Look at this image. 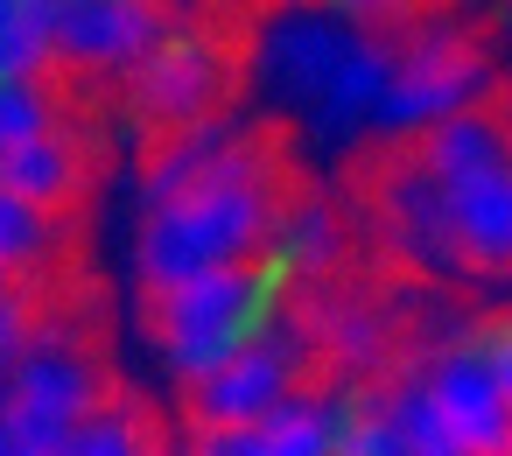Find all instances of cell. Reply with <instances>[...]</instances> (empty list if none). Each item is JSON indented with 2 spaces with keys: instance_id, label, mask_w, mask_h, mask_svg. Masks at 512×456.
<instances>
[{
  "instance_id": "obj_1",
  "label": "cell",
  "mask_w": 512,
  "mask_h": 456,
  "mask_svg": "<svg viewBox=\"0 0 512 456\" xmlns=\"http://www.w3.org/2000/svg\"><path fill=\"white\" fill-rule=\"evenodd\" d=\"M274 218H281L274 155H267V141L239 134L211 162V176L197 190H183V197H169V204L148 211V225L134 239V274H141L148 295H162V288H176L190 274L246 267V260H260Z\"/></svg>"
},
{
  "instance_id": "obj_2",
  "label": "cell",
  "mask_w": 512,
  "mask_h": 456,
  "mask_svg": "<svg viewBox=\"0 0 512 456\" xmlns=\"http://www.w3.org/2000/svg\"><path fill=\"white\" fill-rule=\"evenodd\" d=\"M288 302H295V288H288L267 260L190 274V281H176V288L155 295V344H162V365L190 386V379L218 372L225 358H239L246 344H260L274 323H288Z\"/></svg>"
},
{
  "instance_id": "obj_3",
  "label": "cell",
  "mask_w": 512,
  "mask_h": 456,
  "mask_svg": "<svg viewBox=\"0 0 512 456\" xmlns=\"http://www.w3.org/2000/svg\"><path fill=\"white\" fill-rule=\"evenodd\" d=\"M99 400H106V372L85 358V344L64 323H36L29 351L8 365V393H0L15 456H71V435Z\"/></svg>"
},
{
  "instance_id": "obj_4",
  "label": "cell",
  "mask_w": 512,
  "mask_h": 456,
  "mask_svg": "<svg viewBox=\"0 0 512 456\" xmlns=\"http://www.w3.org/2000/svg\"><path fill=\"white\" fill-rule=\"evenodd\" d=\"M225 92H232V57H225V43L211 36V29H197V22H169L148 50H141V64L127 71V106H134V120H148V127H190V120H204V113H218L225 106Z\"/></svg>"
},
{
  "instance_id": "obj_5",
  "label": "cell",
  "mask_w": 512,
  "mask_h": 456,
  "mask_svg": "<svg viewBox=\"0 0 512 456\" xmlns=\"http://www.w3.org/2000/svg\"><path fill=\"white\" fill-rule=\"evenodd\" d=\"M477 99H484V57L456 29H428L393 57V85H386L372 127L379 134H421V127H435Z\"/></svg>"
},
{
  "instance_id": "obj_6",
  "label": "cell",
  "mask_w": 512,
  "mask_h": 456,
  "mask_svg": "<svg viewBox=\"0 0 512 456\" xmlns=\"http://www.w3.org/2000/svg\"><path fill=\"white\" fill-rule=\"evenodd\" d=\"M309 358H316L309 337H302L295 323H274L260 344H246V351L225 358L218 372L190 379V428L204 435V428H246V421H260L281 393L302 386Z\"/></svg>"
},
{
  "instance_id": "obj_7",
  "label": "cell",
  "mask_w": 512,
  "mask_h": 456,
  "mask_svg": "<svg viewBox=\"0 0 512 456\" xmlns=\"http://www.w3.org/2000/svg\"><path fill=\"white\" fill-rule=\"evenodd\" d=\"M421 372H428V393H435V407H442V421L456 435V456L512 449V393L498 386V372L477 358L470 337H449L442 351H428Z\"/></svg>"
},
{
  "instance_id": "obj_8",
  "label": "cell",
  "mask_w": 512,
  "mask_h": 456,
  "mask_svg": "<svg viewBox=\"0 0 512 456\" xmlns=\"http://www.w3.org/2000/svg\"><path fill=\"white\" fill-rule=\"evenodd\" d=\"M162 29V0H50V50L71 71H134Z\"/></svg>"
},
{
  "instance_id": "obj_9",
  "label": "cell",
  "mask_w": 512,
  "mask_h": 456,
  "mask_svg": "<svg viewBox=\"0 0 512 456\" xmlns=\"http://www.w3.org/2000/svg\"><path fill=\"white\" fill-rule=\"evenodd\" d=\"M351 43H358L351 15H337V8H288V15H274L260 29V85L309 113Z\"/></svg>"
},
{
  "instance_id": "obj_10",
  "label": "cell",
  "mask_w": 512,
  "mask_h": 456,
  "mask_svg": "<svg viewBox=\"0 0 512 456\" xmlns=\"http://www.w3.org/2000/svg\"><path fill=\"white\" fill-rule=\"evenodd\" d=\"M288 323L309 337V351L330 365V379H379L393 365L386 316L365 309V302H351V295H323V281L288 302Z\"/></svg>"
},
{
  "instance_id": "obj_11",
  "label": "cell",
  "mask_w": 512,
  "mask_h": 456,
  "mask_svg": "<svg viewBox=\"0 0 512 456\" xmlns=\"http://www.w3.org/2000/svg\"><path fill=\"white\" fill-rule=\"evenodd\" d=\"M379 211H386V239L400 260L414 267H435V274H456L463 267V246H456V225H449V190L414 162V169H393L379 183Z\"/></svg>"
},
{
  "instance_id": "obj_12",
  "label": "cell",
  "mask_w": 512,
  "mask_h": 456,
  "mask_svg": "<svg viewBox=\"0 0 512 456\" xmlns=\"http://www.w3.org/2000/svg\"><path fill=\"white\" fill-rule=\"evenodd\" d=\"M442 190H449V225H456L463 267L505 274L512 267V155L477 169V176H456Z\"/></svg>"
},
{
  "instance_id": "obj_13",
  "label": "cell",
  "mask_w": 512,
  "mask_h": 456,
  "mask_svg": "<svg viewBox=\"0 0 512 456\" xmlns=\"http://www.w3.org/2000/svg\"><path fill=\"white\" fill-rule=\"evenodd\" d=\"M393 43H379V36H358L351 50H344V64L330 71V85L316 92V106H309V127H316V141H351V134H365L372 127V113H379V99H386V85H393Z\"/></svg>"
},
{
  "instance_id": "obj_14",
  "label": "cell",
  "mask_w": 512,
  "mask_h": 456,
  "mask_svg": "<svg viewBox=\"0 0 512 456\" xmlns=\"http://www.w3.org/2000/svg\"><path fill=\"white\" fill-rule=\"evenodd\" d=\"M260 260H267V267L302 295V288H316V281H330V274L344 267V218H337L330 204L302 197V204H288V211L274 218V232H267Z\"/></svg>"
},
{
  "instance_id": "obj_15",
  "label": "cell",
  "mask_w": 512,
  "mask_h": 456,
  "mask_svg": "<svg viewBox=\"0 0 512 456\" xmlns=\"http://www.w3.org/2000/svg\"><path fill=\"white\" fill-rule=\"evenodd\" d=\"M85 176H92V162H85V141L71 127H43L36 141L0 148V183L50 204V211H71L85 197Z\"/></svg>"
},
{
  "instance_id": "obj_16",
  "label": "cell",
  "mask_w": 512,
  "mask_h": 456,
  "mask_svg": "<svg viewBox=\"0 0 512 456\" xmlns=\"http://www.w3.org/2000/svg\"><path fill=\"white\" fill-rule=\"evenodd\" d=\"M239 134H246V127L225 120V113H204V120H190V127H169V141H162V148L148 155V169H141V204L155 211V204L197 190V183L211 176V162H218Z\"/></svg>"
},
{
  "instance_id": "obj_17",
  "label": "cell",
  "mask_w": 512,
  "mask_h": 456,
  "mask_svg": "<svg viewBox=\"0 0 512 456\" xmlns=\"http://www.w3.org/2000/svg\"><path fill=\"white\" fill-rule=\"evenodd\" d=\"M512 148H505V127L498 120H484V113H449V120H435V127H421V148H414V162L435 176V183H456V176H477V169H491V162H505Z\"/></svg>"
},
{
  "instance_id": "obj_18",
  "label": "cell",
  "mask_w": 512,
  "mask_h": 456,
  "mask_svg": "<svg viewBox=\"0 0 512 456\" xmlns=\"http://www.w3.org/2000/svg\"><path fill=\"white\" fill-rule=\"evenodd\" d=\"M323 421H330V456H400L379 379H337L323 393Z\"/></svg>"
},
{
  "instance_id": "obj_19",
  "label": "cell",
  "mask_w": 512,
  "mask_h": 456,
  "mask_svg": "<svg viewBox=\"0 0 512 456\" xmlns=\"http://www.w3.org/2000/svg\"><path fill=\"white\" fill-rule=\"evenodd\" d=\"M57 218L64 211H50V204H36V197H22V190L0 183V274L22 281V274L50 267L64 253V225Z\"/></svg>"
},
{
  "instance_id": "obj_20",
  "label": "cell",
  "mask_w": 512,
  "mask_h": 456,
  "mask_svg": "<svg viewBox=\"0 0 512 456\" xmlns=\"http://www.w3.org/2000/svg\"><path fill=\"white\" fill-rule=\"evenodd\" d=\"M260 456H330V421H323V393H281L260 421Z\"/></svg>"
},
{
  "instance_id": "obj_21",
  "label": "cell",
  "mask_w": 512,
  "mask_h": 456,
  "mask_svg": "<svg viewBox=\"0 0 512 456\" xmlns=\"http://www.w3.org/2000/svg\"><path fill=\"white\" fill-rule=\"evenodd\" d=\"M148 442H155V421H148L141 400H99V407L78 421L71 456H141Z\"/></svg>"
},
{
  "instance_id": "obj_22",
  "label": "cell",
  "mask_w": 512,
  "mask_h": 456,
  "mask_svg": "<svg viewBox=\"0 0 512 456\" xmlns=\"http://www.w3.org/2000/svg\"><path fill=\"white\" fill-rule=\"evenodd\" d=\"M43 127H57V85H50L43 71L0 78V148H15V141H36Z\"/></svg>"
},
{
  "instance_id": "obj_23",
  "label": "cell",
  "mask_w": 512,
  "mask_h": 456,
  "mask_svg": "<svg viewBox=\"0 0 512 456\" xmlns=\"http://www.w3.org/2000/svg\"><path fill=\"white\" fill-rule=\"evenodd\" d=\"M36 323H43V316H36V302H29V295H22L8 274H0V365H15V358L29 351Z\"/></svg>"
},
{
  "instance_id": "obj_24",
  "label": "cell",
  "mask_w": 512,
  "mask_h": 456,
  "mask_svg": "<svg viewBox=\"0 0 512 456\" xmlns=\"http://www.w3.org/2000/svg\"><path fill=\"white\" fill-rule=\"evenodd\" d=\"M463 337L477 344V358H484V365L498 372V386L512 393V316H484V323H470Z\"/></svg>"
},
{
  "instance_id": "obj_25",
  "label": "cell",
  "mask_w": 512,
  "mask_h": 456,
  "mask_svg": "<svg viewBox=\"0 0 512 456\" xmlns=\"http://www.w3.org/2000/svg\"><path fill=\"white\" fill-rule=\"evenodd\" d=\"M323 8H337V15H351V22H386V15H407L414 0H323Z\"/></svg>"
},
{
  "instance_id": "obj_26",
  "label": "cell",
  "mask_w": 512,
  "mask_h": 456,
  "mask_svg": "<svg viewBox=\"0 0 512 456\" xmlns=\"http://www.w3.org/2000/svg\"><path fill=\"white\" fill-rule=\"evenodd\" d=\"M15 22H36L50 36V0H0V29H15Z\"/></svg>"
},
{
  "instance_id": "obj_27",
  "label": "cell",
  "mask_w": 512,
  "mask_h": 456,
  "mask_svg": "<svg viewBox=\"0 0 512 456\" xmlns=\"http://www.w3.org/2000/svg\"><path fill=\"white\" fill-rule=\"evenodd\" d=\"M0 456H15V435H8V414H0Z\"/></svg>"
},
{
  "instance_id": "obj_28",
  "label": "cell",
  "mask_w": 512,
  "mask_h": 456,
  "mask_svg": "<svg viewBox=\"0 0 512 456\" xmlns=\"http://www.w3.org/2000/svg\"><path fill=\"white\" fill-rule=\"evenodd\" d=\"M0 393H8V365H0Z\"/></svg>"
}]
</instances>
